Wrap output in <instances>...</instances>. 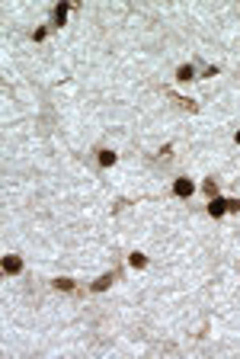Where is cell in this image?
Wrapping results in <instances>:
<instances>
[{"label":"cell","instance_id":"cell-1","mask_svg":"<svg viewBox=\"0 0 240 359\" xmlns=\"http://www.w3.org/2000/svg\"><path fill=\"white\" fill-rule=\"evenodd\" d=\"M173 193L180 196V199H189V196L195 193V183H192V180H186V177H180V180L173 183Z\"/></svg>","mask_w":240,"mask_h":359},{"label":"cell","instance_id":"cell-2","mask_svg":"<svg viewBox=\"0 0 240 359\" xmlns=\"http://www.w3.org/2000/svg\"><path fill=\"white\" fill-rule=\"evenodd\" d=\"M224 212H228V199H218V196H215V199H208V215H211V218H221Z\"/></svg>","mask_w":240,"mask_h":359},{"label":"cell","instance_id":"cell-3","mask_svg":"<svg viewBox=\"0 0 240 359\" xmlns=\"http://www.w3.org/2000/svg\"><path fill=\"white\" fill-rule=\"evenodd\" d=\"M19 269H23V260H19L16 254H6L3 256V273H10V276H16Z\"/></svg>","mask_w":240,"mask_h":359},{"label":"cell","instance_id":"cell-4","mask_svg":"<svg viewBox=\"0 0 240 359\" xmlns=\"http://www.w3.org/2000/svg\"><path fill=\"white\" fill-rule=\"evenodd\" d=\"M115 279H119V276H115V273H102V276H99V279H96V282H93V292H106V289H109V286H112V282H115Z\"/></svg>","mask_w":240,"mask_h":359},{"label":"cell","instance_id":"cell-5","mask_svg":"<svg viewBox=\"0 0 240 359\" xmlns=\"http://www.w3.org/2000/svg\"><path fill=\"white\" fill-rule=\"evenodd\" d=\"M176 80H183V84L195 80V67H192V64H180V67H176Z\"/></svg>","mask_w":240,"mask_h":359},{"label":"cell","instance_id":"cell-6","mask_svg":"<svg viewBox=\"0 0 240 359\" xmlns=\"http://www.w3.org/2000/svg\"><path fill=\"white\" fill-rule=\"evenodd\" d=\"M67 10H71V6H67V3H58V6H54V13H51L54 26H64V19H67Z\"/></svg>","mask_w":240,"mask_h":359},{"label":"cell","instance_id":"cell-7","mask_svg":"<svg viewBox=\"0 0 240 359\" xmlns=\"http://www.w3.org/2000/svg\"><path fill=\"white\" fill-rule=\"evenodd\" d=\"M128 263H132L135 269H144V266H147V256H144V254H138V250H135V254L128 256Z\"/></svg>","mask_w":240,"mask_h":359},{"label":"cell","instance_id":"cell-8","mask_svg":"<svg viewBox=\"0 0 240 359\" xmlns=\"http://www.w3.org/2000/svg\"><path fill=\"white\" fill-rule=\"evenodd\" d=\"M99 164H102V167H112V164H115V154H112V151H99Z\"/></svg>","mask_w":240,"mask_h":359},{"label":"cell","instance_id":"cell-9","mask_svg":"<svg viewBox=\"0 0 240 359\" xmlns=\"http://www.w3.org/2000/svg\"><path fill=\"white\" fill-rule=\"evenodd\" d=\"M54 289H61V292H74V282L71 279H54Z\"/></svg>","mask_w":240,"mask_h":359},{"label":"cell","instance_id":"cell-10","mask_svg":"<svg viewBox=\"0 0 240 359\" xmlns=\"http://www.w3.org/2000/svg\"><path fill=\"white\" fill-rule=\"evenodd\" d=\"M202 189L208 193V199H215V196H218V183H215V180H205V186H202Z\"/></svg>","mask_w":240,"mask_h":359},{"label":"cell","instance_id":"cell-11","mask_svg":"<svg viewBox=\"0 0 240 359\" xmlns=\"http://www.w3.org/2000/svg\"><path fill=\"white\" fill-rule=\"evenodd\" d=\"M228 212H240V199H228Z\"/></svg>","mask_w":240,"mask_h":359},{"label":"cell","instance_id":"cell-12","mask_svg":"<svg viewBox=\"0 0 240 359\" xmlns=\"http://www.w3.org/2000/svg\"><path fill=\"white\" fill-rule=\"evenodd\" d=\"M234 141H237V145H240V132H237V135H234Z\"/></svg>","mask_w":240,"mask_h":359}]
</instances>
